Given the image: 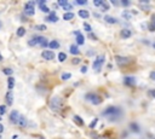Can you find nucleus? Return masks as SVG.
<instances>
[{
  "label": "nucleus",
  "instance_id": "1",
  "mask_svg": "<svg viewBox=\"0 0 155 139\" xmlns=\"http://www.w3.org/2000/svg\"><path fill=\"white\" fill-rule=\"evenodd\" d=\"M62 106H63V100H62L61 97H53V98L51 99V102H50V108H51L52 110L59 111V110L62 109Z\"/></svg>",
  "mask_w": 155,
  "mask_h": 139
},
{
  "label": "nucleus",
  "instance_id": "2",
  "mask_svg": "<svg viewBox=\"0 0 155 139\" xmlns=\"http://www.w3.org/2000/svg\"><path fill=\"white\" fill-rule=\"evenodd\" d=\"M121 114V110L116 106H108L104 111H103V115L104 116H119Z\"/></svg>",
  "mask_w": 155,
  "mask_h": 139
},
{
  "label": "nucleus",
  "instance_id": "3",
  "mask_svg": "<svg viewBox=\"0 0 155 139\" xmlns=\"http://www.w3.org/2000/svg\"><path fill=\"white\" fill-rule=\"evenodd\" d=\"M34 5H35L34 1H28V2L25 4V6H24V13H25L27 16H34V13H35Z\"/></svg>",
  "mask_w": 155,
  "mask_h": 139
},
{
  "label": "nucleus",
  "instance_id": "4",
  "mask_svg": "<svg viewBox=\"0 0 155 139\" xmlns=\"http://www.w3.org/2000/svg\"><path fill=\"white\" fill-rule=\"evenodd\" d=\"M86 99H87V100H91V103L94 104V105L102 103V98H101L99 95L94 94V93H87V94H86Z\"/></svg>",
  "mask_w": 155,
  "mask_h": 139
},
{
  "label": "nucleus",
  "instance_id": "5",
  "mask_svg": "<svg viewBox=\"0 0 155 139\" xmlns=\"http://www.w3.org/2000/svg\"><path fill=\"white\" fill-rule=\"evenodd\" d=\"M103 63H104V56H98V57L96 58V60L93 62V65H92V66H93V69H94L96 71H99Z\"/></svg>",
  "mask_w": 155,
  "mask_h": 139
},
{
  "label": "nucleus",
  "instance_id": "6",
  "mask_svg": "<svg viewBox=\"0 0 155 139\" xmlns=\"http://www.w3.org/2000/svg\"><path fill=\"white\" fill-rule=\"evenodd\" d=\"M115 60H116L117 65H120V66L126 65V64H128V63L131 62V59H130L128 57H122V56H116V57H115Z\"/></svg>",
  "mask_w": 155,
  "mask_h": 139
},
{
  "label": "nucleus",
  "instance_id": "7",
  "mask_svg": "<svg viewBox=\"0 0 155 139\" xmlns=\"http://www.w3.org/2000/svg\"><path fill=\"white\" fill-rule=\"evenodd\" d=\"M18 117H19V112H18L17 110H13V111H11V112H10V117H8V120H10V122H11V123L17 124Z\"/></svg>",
  "mask_w": 155,
  "mask_h": 139
},
{
  "label": "nucleus",
  "instance_id": "8",
  "mask_svg": "<svg viewBox=\"0 0 155 139\" xmlns=\"http://www.w3.org/2000/svg\"><path fill=\"white\" fill-rule=\"evenodd\" d=\"M45 21L46 22H51V23H54V22H57L58 21V16L56 15V12H53V11H51L46 17H45Z\"/></svg>",
  "mask_w": 155,
  "mask_h": 139
},
{
  "label": "nucleus",
  "instance_id": "9",
  "mask_svg": "<svg viewBox=\"0 0 155 139\" xmlns=\"http://www.w3.org/2000/svg\"><path fill=\"white\" fill-rule=\"evenodd\" d=\"M41 57H42L44 59H46V60H51V59L54 58V53H53V51H51V50H50V51L46 50V51H42Z\"/></svg>",
  "mask_w": 155,
  "mask_h": 139
},
{
  "label": "nucleus",
  "instance_id": "10",
  "mask_svg": "<svg viewBox=\"0 0 155 139\" xmlns=\"http://www.w3.org/2000/svg\"><path fill=\"white\" fill-rule=\"evenodd\" d=\"M124 83L128 87H133L136 85V79L133 76H125L124 77Z\"/></svg>",
  "mask_w": 155,
  "mask_h": 139
},
{
  "label": "nucleus",
  "instance_id": "11",
  "mask_svg": "<svg viewBox=\"0 0 155 139\" xmlns=\"http://www.w3.org/2000/svg\"><path fill=\"white\" fill-rule=\"evenodd\" d=\"M74 34L76 35V45H78V46H79V45H84V42H85L84 35H82L80 31H74Z\"/></svg>",
  "mask_w": 155,
  "mask_h": 139
},
{
  "label": "nucleus",
  "instance_id": "12",
  "mask_svg": "<svg viewBox=\"0 0 155 139\" xmlns=\"http://www.w3.org/2000/svg\"><path fill=\"white\" fill-rule=\"evenodd\" d=\"M38 44L41 47H48V41L45 36H38Z\"/></svg>",
  "mask_w": 155,
  "mask_h": 139
},
{
  "label": "nucleus",
  "instance_id": "13",
  "mask_svg": "<svg viewBox=\"0 0 155 139\" xmlns=\"http://www.w3.org/2000/svg\"><path fill=\"white\" fill-rule=\"evenodd\" d=\"M132 35V31L130 30V29H121V31H120V36L122 37V39H128L130 36Z\"/></svg>",
  "mask_w": 155,
  "mask_h": 139
},
{
  "label": "nucleus",
  "instance_id": "14",
  "mask_svg": "<svg viewBox=\"0 0 155 139\" xmlns=\"http://www.w3.org/2000/svg\"><path fill=\"white\" fill-rule=\"evenodd\" d=\"M17 124H18L19 127H27V126H28V121H27V118H25L24 116L19 115L18 121H17Z\"/></svg>",
  "mask_w": 155,
  "mask_h": 139
},
{
  "label": "nucleus",
  "instance_id": "15",
  "mask_svg": "<svg viewBox=\"0 0 155 139\" xmlns=\"http://www.w3.org/2000/svg\"><path fill=\"white\" fill-rule=\"evenodd\" d=\"M148 30L155 31V15L151 16V21H150V23L148 24Z\"/></svg>",
  "mask_w": 155,
  "mask_h": 139
},
{
  "label": "nucleus",
  "instance_id": "16",
  "mask_svg": "<svg viewBox=\"0 0 155 139\" xmlns=\"http://www.w3.org/2000/svg\"><path fill=\"white\" fill-rule=\"evenodd\" d=\"M6 103H7L8 105H12V103H13V94H12L11 91H8V92L6 93Z\"/></svg>",
  "mask_w": 155,
  "mask_h": 139
},
{
  "label": "nucleus",
  "instance_id": "17",
  "mask_svg": "<svg viewBox=\"0 0 155 139\" xmlns=\"http://www.w3.org/2000/svg\"><path fill=\"white\" fill-rule=\"evenodd\" d=\"M78 15H79L81 18L87 19V18H88V16H90V12H88L87 10H80V11L78 12Z\"/></svg>",
  "mask_w": 155,
  "mask_h": 139
},
{
  "label": "nucleus",
  "instance_id": "18",
  "mask_svg": "<svg viewBox=\"0 0 155 139\" xmlns=\"http://www.w3.org/2000/svg\"><path fill=\"white\" fill-rule=\"evenodd\" d=\"M104 21H105L107 23H109V24H115V23H117V19H116L115 17H111V16H105V17H104Z\"/></svg>",
  "mask_w": 155,
  "mask_h": 139
},
{
  "label": "nucleus",
  "instance_id": "19",
  "mask_svg": "<svg viewBox=\"0 0 155 139\" xmlns=\"http://www.w3.org/2000/svg\"><path fill=\"white\" fill-rule=\"evenodd\" d=\"M48 48L51 50H56V48H59V42L56 41V40H52L48 42Z\"/></svg>",
  "mask_w": 155,
  "mask_h": 139
},
{
  "label": "nucleus",
  "instance_id": "20",
  "mask_svg": "<svg viewBox=\"0 0 155 139\" xmlns=\"http://www.w3.org/2000/svg\"><path fill=\"white\" fill-rule=\"evenodd\" d=\"M130 129H131L132 132H134V133H138V132L140 131V127H139L136 122H132V123H130Z\"/></svg>",
  "mask_w": 155,
  "mask_h": 139
},
{
  "label": "nucleus",
  "instance_id": "21",
  "mask_svg": "<svg viewBox=\"0 0 155 139\" xmlns=\"http://www.w3.org/2000/svg\"><path fill=\"white\" fill-rule=\"evenodd\" d=\"M121 16H122V18H125V19H131L132 18V12L131 11H128V10H125V11H122V13H121Z\"/></svg>",
  "mask_w": 155,
  "mask_h": 139
},
{
  "label": "nucleus",
  "instance_id": "22",
  "mask_svg": "<svg viewBox=\"0 0 155 139\" xmlns=\"http://www.w3.org/2000/svg\"><path fill=\"white\" fill-rule=\"evenodd\" d=\"M69 51H70V53H71L73 56H78V54L80 53V51H79V48H78V45H71Z\"/></svg>",
  "mask_w": 155,
  "mask_h": 139
},
{
  "label": "nucleus",
  "instance_id": "23",
  "mask_svg": "<svg viewBox=\"0 0 155 139\" xmlns=\"http://www.w3.org/2000/svg\"><path fill=\"white\" fill-rule=\"evenodd\" d=\"M7 86H8V91H11L15 86V79L12 76H8L7 77Z\"/></svg>",
  "mask_w": 155,
  "mask_h": 139
},
{
  "label": "nucleus",
  "instance_id": "24",
  "mask_svg": "<svg viewBox=\"0 0 155 139\" xmlns=\"http://www.w3.org/2000/svg\"><path fill=\"white\" fill-rule=\"evenodd\" d=\"M73 120H74V122H75L76 124H79L80 127H81V126H84V121H82V118H81L80 116H78V115H75V116L73 117Z\"/></svg>",
  "mask_w": 155,
  "mask_h": 139
},
{
  "label": "nucleus",
  "instance_id": "25",
  "mask_svg": "<svg viewBox=\"0 0 155 139\" xmlns=\"http://www.w3.org/2000/svg\"><path fill=\"white\" fill-rule=\"evenodd\" d=\"M73 18H74V13L73 12H65L63 15V19H65V21H70Z\"/></svg>",
  "mask_w": 155,
  "mask_h": 139
},
{
  "label": "nucleus",
  "instance_id": "26",
  "mask_svg": "<svg viewBox=\"0 0 155 139\" xmlns=\"http://www.w3.org/2000/svg\"><path fill=\"white\" fill-rule=\"evenodd\" d=\"M24 34H25V29H24L23 27H19V28L17 29V35H18V36H24Z\"/></svg>",
  "mask_w": 155,
  "mask_h": 139
},
{
  "label": "nucleus",
  "instance_id": "27",
  "mask_svg": "<svg viewBox=\"0 0 155 139\" xmlns=\"http://www.w3.org/2000/svg\"><path fill=\"white\" fill-rule=\"evenodd\" d=\"M36 44H38V36H35V37H33V39H30L28 41V45L29 46H35Z\"/></svg>",
  "mask_w": 155,
  "mask_h": 139
},
{
  "label": "nucleus",
  "instance_id": "28",
  "mask_svg": "<svg viewBox=\"0 0 155 139\" xmlns=\"http://www.w3.org/2000/svg\"><path fill=\"white\" fill-rule=\"evenodd\" d=\"M65 59H67V54H65L64 52L58 53V60H59V62H64Z\"/></svg>",
  "mask_w": 155,
  "mask_h": 139
},
{
  "label": "nucleus",
  "instance_id": "29",
  "mask_svg": "<svg viewBox=\"0 0 155 139\" xmlns=\"http://www.w3.org/2000/svg\"><path fill=\"white\" fill-rule=\"evenodd\" d=\"M2 73H4L5 75H7V76H11L12 73H13V70L10 69V68H4V69H2Z\"/></svg>",
  "mask_w": 155,
  "mask_h": 139
},
{
  "label": "nucleus",
  "instance_id": "30",
  "mask_svg": "<svg viewBox=\"0 0 155 139\" xmlns=\"http://www.w3.org/2000/svg\"><path fill=\"white\" fill-rule=\"evenodd\" d=\"M39 8H40L42 12H45V13H50V12H51L50 8H48L46 5H41V6H39Z\"/></svg>",
  "mask_w": 155,
  "mask_h": 139
},
{
  "label": "nucleus",
  "instance_id": "31",
  "mask_svg": "<svg viewBox=\"0 0 155 139\" xmlns=\"http://www.w3.org/2000/svg\"><path fill=\"white\" fill-rule=\"evenodd\" d=\"M61 77H62V80H69V79L71 77V74H70V73H63V74L61 75Z\"/></svg>",
  "mask_w": 155,
  "mask_h": 139
},
{
  "label": "nucleus",
  "instance_id": "32",
  "mask_svg": "<svg viewBox=\"0 0 155 139\" xmlns=\"http://www.w3.org/2000/svg\"><path fill=\"white\" fill-rule=\"evenodd\" d=\"M63 10H65L67 12H70V10H73V6H71V4L67 2V4L63 6Z\"/></svg>",
  "mask_w": 155,
  "mask_h": 139
},
{
  "label": "nucleus",
  "instance_id": "33",
  "mask_svg": "<svg viewBox=\"0 0 155 139\" xmlns=\"http://www.w3.org/2000/svg\"><path fill=\"white\" fill-rule=\"evenodd\" d=\"M35 28H36L38 30H40V31H44V30H46V29H47V27H46L45 24H39V25H36Z\"/></svg>",
  "mask_w": 155,
  "mask_h": 139
},
{
  "label": "nucleus",
  "instance_id": "34",
  "mask_svg": "<svg viewBox=\"0 0 155 139\" xmlns=\"http://www.w3.org/2000/svg\"><path fill=\"white\" fill-rule=\"evenodd\" d=\"M97 123H98V118H93V120L91 121V123H90V126H88V127H90V128H94Z\"/></svg>",
  "mask_w": 155,
  "mask_h": 139
},
{
  "label": "nucleus",
  "instance_id": "35",
  "mask_svg": "<svg viewBox=\"0 0 155 139\" xmlns=\"http://www.w3.org/2000/svg\"><path fill=\"white\" fill-rule=\"evenodd\" d=\"M102 11H108L109 10V4H107L105 1H103V4H102Z\"/></svg>",
  "mask_w": 155,
  "mask_h": 139
},
{
  "label": "nucleus",
  "instance_id": "36",
  "mask_svg": "<svg viewBox=\"0 0 155 139\" xmlns=\"http://www.w3.org/2000/svg\"><path fill=\"white\" fill-rule=\"evenodd\" d=\"M84 28H85V30H86V31H88V33H91V30H92L91 25H90L87 22H85V23H84Z\"/></svg>",
  "mask_w": 155,
  "mask_h": 139
},
{
  "label": "nucleus",
  "instance_id": "37",
  "mask_svg": "<svg viewBox=\"0 0 155 139\" xmlns=\"http://www.w3.org/2000/svg\"><path fill=\"white\" fill-rule=\"evenodd\" d=\"M6 112V105H0V116H2Z\"/></svg>",
  "mask_w": 155,
  "mask_h": 139
},
{
  "label": "nucleus",
  "instance_id": "38",
  "mask_svg": "<svg viewBox=\"0 0 155 139\" xmlns=\"http://www.w3.org/2000/svg\"><path fill=\"white\" fill-rule=\"evenodd\" d=\"M102 4H103V0H94V1H93V5L97 6V7H98V6H102Z\"/></svg>",
  "mask_w": 155,
  "mask_h": 139
},
{
  "label": "nucleus",
  "instance_id": "39",
  "mask_svg": "<svg viewBox=\"0 0 155 139\" xmlns=\"http://www.w3.org/2000/svg\"><path fill=\"white\" fill-rule=\"evenodd\" d=\"M75 4L76 5H85V4H87V1L86 0H76Z\"/></svg>",
  "mask_w": 155,
  "mask_h": 139
},
{
  "label": "nucleus",
  "instance_id": "40",
  "mask_svg": "<svg viewBox=\"0 0 155 139\" xmlns=\"http://www.w3.org/2000/svg\"><path fill=\"white\" fill-rule=\"evenodd\" d=\"M80 62H81L80 58H73V59H71V63H73V64H79Z\"/></svg>",
  "mask_w": 155,
  "mask_h": 139
},
{
  "label": "nucleus",
  "instance_id": "41",
  "mask_svg": "<svg viewBox=\"0 0 155 139\" xmlns=\"http://www.w3.org/2000/svg\"><path fill=\"white\" fill-rule=\"evenodd\" d=\"M36 4H38L39 6H41V5H45V4H46V0H38V1H36Z\"/></svg>",
  "mask_w": 155,
  "mask_h": 139
},
{
  "label": "nucleus",
  "instance_id": "42",
  "mask_svg": "<svg viewBox=\"0 0 155 139\" xmlns=\"http://www.w3.org/2000/svg\"><path fill=\"white\" fill-rule=\"evenodd\" d=\"M67 2H68V1H65V0H59L57 4H58V6H59V5H61V6H64Z\"/></svg>",
  "mask_w": 155,
  "mask_h": 139
},
{
  "label": "nucleus",
  "instance_id": "43",
  "mask_svg": "<svg viewBox=\"0 0 155 139\" xmlns=\"http://www.w3.org/2000/svg\"><path fill=\"white\" fill-rule=\"evenodd\" d=\"M121 5H124V6H128L130 5V1H127V0H121V2H120Z\"/></svg>",
  "mask_w": 155,
  "mask_h": 139
},
{
  "label": "nucleus",
  "instance_id": "44",
  "mask_svg": "<svg viewBox=\"0 0 155 139\" xmlns=\"http://www.w3.org/2000/svg\"><path fill=\"white\" fill-rule=\"evenodd\" d=\"M148 93H149V95H150V97L155 98V89H151V91H149Z\"/></svg>",
  "mask_w": 155,
  "mask_h": 139
},
{
  "label": "nucleus",
  "instance_id": "45",
  "mask_svg": "<svg viewBox=\"0 0 155 139\" xmlns=\"http://www.w3.org/2000/svg\"><path fill=\"white\" fill-rule=\"evenodd\" d=\"M140 8L144 10V11H148V10H149V6H148V5H140Z\"/></svg>",
  "mask_w": 155,
  "mask_h": 139
},
{
  "label": "nucleus",
  "instance_id": "46",
  "mask_svg": "<svg viewBox=\"0 0 155 139\" xmlns=\"http://www.w3.org/2000/svg\"><path fill=\"white\" fill-rule=\"evenodd\" d=\"M80 70H81V73H82V74H85V73L87 71V66H86V65H84V66H81V69H80Z\"/></svg>",
  "mask_w": 155,
  "mask_h": 139
},
{
  "label": "nucleus",
  "instance_id": "47",
  "mask_svg": "<svg viewBox=\"0 0 155 139\" xmlns=\"http://www.w3.org/2000/svg\"><path fill=\"white\" fill-rule=\"evenodd\" d=\"M149 76H150V79H151V80H154V81H155V71H150V75H149Z\"/></svg>",
  "mask_w": 155,
  "mask_h": 139
},
{
  "label": "nucleus",
  "instance_id": "48",
  "mask_svg": "<svg viewBox=\"0 0 155 139\" xmlns=\"http://www.w3.org/2000/svg\"><path fill=\"white\" fill-rule=\"evenodd\" d=\"M88 36H90V37H91L92 40H97V37H96V35H94V34H92V33H90V34H88Z\"/></svg>",
  "mask_w": 155,
  "mask_h": 139
},
{
  "label": "nucleus",
  "instance_id": "49",
  "mask_svg": "<svg viewBox=\"0 0 155 139\" xmlns=\"http://www.w3.org/2000/svg\"><path fill=\"white\" fill-rule=\"evenodd\" d=\"M111 4H113V5H115V6H117V5H119V2H117V1H115V0H111Z\"/></svg>",
  "mask_w": 155,
  "mask_h": 139
},
{
  "label": "nucleus",
  "instance_id": "50",
  "mask_svg": "<svg viewBox=\"0 0 155 139\" xmlns=\"http://www.w3.org/2000/svg\"><path fill=\"white\" fill-rule=\"evenodd\" d=\"M2 132H4V126H2L1 123H0V134H1Z\"/></svg>",
  "mask_w": 155,
  "mask_h": 139
},
{
  "label": "nucleus",
  "instance_id": "51",
  "mask_svg": "<svg viewBox=\"0 0 155 139\" xmlns=\"http://www.w3.org/2000/svg\"><path fill=\"white\" fill-rule=\"evenodd\" d=\"M1 60H2V56L0 54V62H1Z\"/></svg>",
  "mask_w": 155,
  "mask_h": 139
},
{
  "label": "nucleus",
  "instance_id": "52",
  "mask_svg": "<svg viewBox=\"0 0 155 139\" xmlns=\"http://www.w3.org/2000/svg\"><path fill=\"white\" fill-rule=\"evenodd\" d=\"M153 47H154V48H155V42H154V44H153Z\"/></svg>",
  "mask_w": 155,
  "mask_h": 139
},
{
  "label": "nucleus",
  "instance_id": "53",
  "mask_svg": "<svg viewBox=\"0 0 155 139\" xmlns=\"http://www.w3.org/2000/svg\"><path fill=\"white\" fill-rule=\"evenodd\" d=\"M0 121H1V116H0Z\"/></svg>",
  "mask_w": 155,
  "mask_h": 139
},
{
  "label": "nucleus",
  "instance_id": "54",
  "mask_svg": "<svg viewBox=\"0 0 155 139\" xmlns=\"http://www.w3.org/2000/svg\"><path fill=\"white\" fill-rule=\"evenodd\" d=\"M0 139H1V134H0Z\"/></svg>",
  "mask_w": 155,
  "mask_h": 139
}]
</instances>
